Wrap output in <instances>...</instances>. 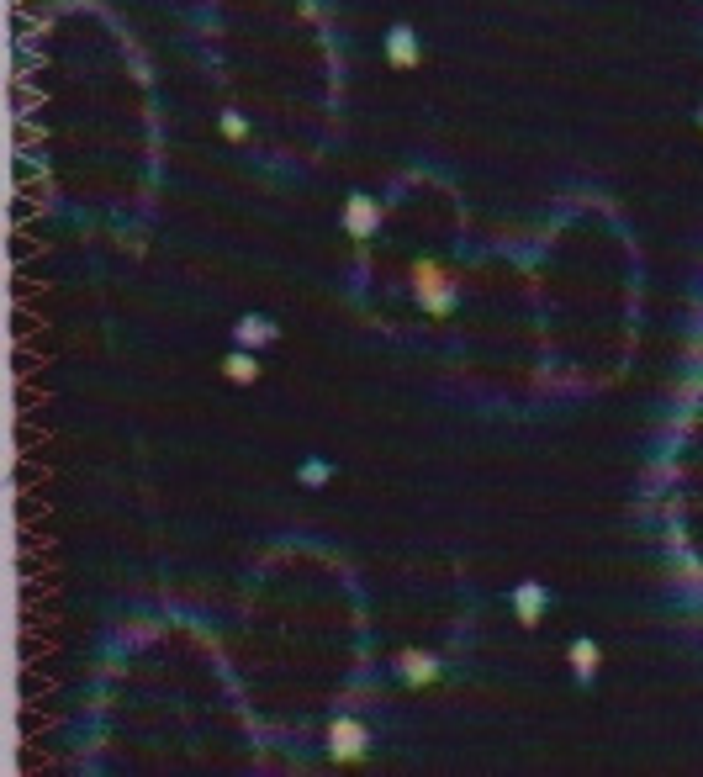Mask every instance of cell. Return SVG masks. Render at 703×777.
Wrapping results in <instances>:
<instances>
[{"label": "cell", "mask_w": 703, "mask_h": 777, "mask_svg": "<svg viewBox=\"0 0 703 777\" xmlns=\"http://www.w3.org/2000/svg\"><path fill=\"white\" fill-rule=\"evenodd\" d=\"M407 281H413L418 302L429 307V312H450V302H455V275L444 270L439 259H413V270H407Z\"/></svg>", "instance_id": "obj_1"}, {"label": "cell", "mask_w": 703, "mask_h": 777, "mask_svg": "<svg viewBox=\"0 0 703 777\" xmlns=\"http://www.w3.org/2000/svg\"><path fill=\"white\" fill-rule=\"evenodd\" d=\"M339 222H344L349 238H360V244H365V238L381 228V201L370 196V191H355V196L344 201V217H339Z\"/></svg>", "instance_id": "obj_2"}, {"label": "cell", "mask_w": 703, "mask_h": 777, "mask_svg": "<svg viewBox=\"0 0 703 777\" xmlns=\"http://www.w3.org/2000/svg\"><path fill=\"white\" fill-rule=\"evenodd\" d=\"M328 751L339 756V762H360V756L370 751V730L360 725V719H339V725L328 730Z\"/></svg>", "instance_id": "obj_3"}, {"label": "cell", "mask_w": 703, "mask_h": 777, "mask_svg": "<svg viewBox=\"0 0 703 777\" xmlns=\"http://www.w3.org/2000/svg\"><path fill=\"white\" fill-rule=\"evenodd\" d=\"M386 64H392V69H418L423 64L418 32L407 22H392V32H386Z\"/></svg>", "instance_id": "obj_4"}, {"label": "cell", "mask_w": 703, "mask_h": 777, "mask_svg": "<svg viewBox=\"0 0 703 777\" xmlns=\"http://www.w3.org/2000/svg\"><path fill=\"white\" fill-rule=\"evenodd\" d=\"M545 608H550V592L540 587V582H524V587H518L513 592V614H518V624H540L545 619Z\"/></svg>", "instance_id": "obj_5"}, {"label": "cell", "mask_w": 703, "mask_h": 777, "mask_svg": "<svg viewBox=\"0 0 703 777\" xmlns=\"http://www.w3.org/2000/svg\"><path fill=\"white\" fill-rule=\"evenodd\" d=\"M275 333H281V328H275L270 318H259V312H254V318H238V323H233V339L244 344V349H265Z\"/></svg>", "instance_id": "obj_6"}, {"label": "cell", "mask_w": 703, "mask_h": 777, "mask_svg": "<svg viewBox=\"0 0 703 777\" xmlns=\"http://www.w3.org/2000/svg\"><path fill=\"white\" fill-rule=\"evenodd\" d=\"M397 672H402L407 688H423V682H434L439 666H434V656H423V651H402L397 656Z\"/></svg>", "instance_id": "obj_7"}, {"label": "cell", "mask_w": 703, "mask_h": 777, "mask_svg": "<svg viewBox=\"0 0 703 777\" xmlns=\"http://www.w3.org/2000/svg\"><path fill=\"white\" fill-rule=\"evenodd\" d=\"M222 376H228V381H238V386H254V381H259V360H254V349H244V344H238L233 355L222 360Z\"/></svg>", "instance_id": "obj_8"}, {"label": "cell", "mask_w": 703, "mask_h": 777, "mask_svg": "<svg viewBox=\"0 0 703 777\" xmlns=\"http://www.w3.org/2000/svg\"><path fill=\"white\" fill-rule=\"evenodd\" d=\"M598 645L592 640H571V672H577V682H592V672H598Z\"/></svg>", "instance_id": "obj_9"}, {"label": "cell", "mask_w": 703, "mask_h": 777, "mask_svg": "<svg viewBox=\"0 0 703 777\" xmlns=\"http://www.w3.org/2000/svg\"><path fill=\"white\" fill-rule=\"evenodd\" d=\"M222 138H233V143L244 138V111H233V106L222 111Z\"/></svg>", "instance_id": "obj_10"}, {"label": "cell", "mask_w": 703, "mask_h": 777, "mask_svg": "<svg viewBox=\"0 0 703 777\" xmlns=\"http://www.w3.org/2000/svg\"><path fill=\"white\" fill-rule=\"evenodd\" d=\"M302 481H307V487H323V481H328V466H323V460H307V466H302Z\"/></svg>", "instance_id": "obj_11"}, {"label": "cell", "mask_w": 703, "mask_h": 777, "mask_svg": "<svg viewBox=\"0 0 703 777\" xmlns=\"http://www.w3.org/2000/svg\"><path fill=\"white\" fill-rule=\"evenodd\" d=\"M698 133H703V106H698Z\"/></svg>", "instance_id": "obj_12"}]
</instances>
